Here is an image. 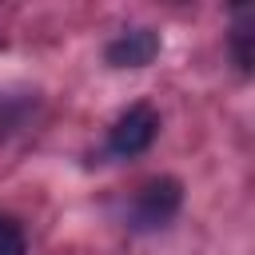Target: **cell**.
<instances>
[{"instance_id": "6da1fadb", "label": "cell", "mask_w": 255, "mask_h": 255, "mask_svg": "<svg viewBox=\"0 0 255 255\" xmlns=\"http://www.w3.org/2000/svg\"><path fill=\"white\" fill-rule=\"evenodd\" d=\"M179 203H183V183L179 179H171V175L147 179L135 191V199H131V223L139 231H155V227H163V223L175 219Z\"/></svg>"}, {"instance_id": "7a4b0ae2", "label": "cell", "mask_w": 255, "mask_h": 255, "mask_svg": "<svg viewBox=\"0 0 255 255\" xmlns=\"http://www.w3.org/2000/svg\"><path fill=\"white\" fill-rule=\"evenodd\" d=\"M155 131H159V112L147 108V104H135V108H128V112L116 120V128H112V135H108V147H112L116 155L131 159V155H139V151L151 147Z\"/></svg>"}, {"instance_id": "3957f363", "label": "cell", "mask_w": 255, "mask_h": 255, "mask_svg": "<svg viewBox=\"0 0 255 255\" xmlns=\"http://www.w3.org/2000/svg\"><path fill=\"white\" fill-rule=\"evenodd\" d=\"M104 56H108L112 68H147L159 56V36L151 28H131L120 40H112Z\"/></svg>"}, {"instance_id": "277c9868", "label": "cell", "mask_w": 255, "mask_h": 255, "mask_svg": "<svg viewBox=\"0 0 255 255\" xmlns=\"http://www.w3.org/2000/svg\"><path fill=\"white\" fill-rule=\"evenodd\" d=\"M251 8H239L235 12V32H231V52H235V64L239 72H251Z\"/></svg>"}, {"instance_id": "5b68a950", "label": "cell", "mask_w": 255, "mask_h": 255, "mask_svg": "<svg viewBox=\"0 0 255 255\" xmlns=\"http://www.w3.org/2000/svg\"><path fill=\"white\" fill-rule=\"evenodd\" d=\"M0 255H28V239L12 215L0 211Z\"/></svg>"}]
</instances>
